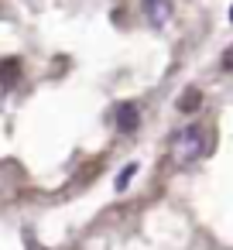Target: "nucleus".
<instances>
[{
  "label": "nucleus",
  "instance_id": "nucleus-1",
  "mask_svg": "<svg viewBox=\"0 0 233 250\" xmlns=\"http://www.w3.org/2000/svg\"><path fill=\"white\" fill-rule=\"evenodd\" d=\"M175 151H178L182 161H195V158H202V154H206V134H202L195 124H189V127L175 137Z\"/></svg>",
  "mask_w": 233,
  "mask_h": 250
},
{
  "label": "nucleus",
  "instance_id": "nucleus-2",
  "mask_svg": "<svg viewBox=\"0 0 233 250\" xmlns=\"http://www.w3.org/2000/svg\"><path fill=\"white\" fill-rule=\"evenodd\" d=\"M141 127V110H137V103H120L117 106V130L120 134H134Z\"/></svg>",
  "mask_w": 233,
  "mask_h": 250
},
{
  "label": "nucleus",
  "instance_id": "nucleus-3",
  "mask_svg": "<svg viewBox=\"0 0 233 250\" xmlns=\"http://www.w3.org/2000/svg\"><path fill=\"white\" fill-rule=\"evenodd\" d=\"M144 14L154 28H161L168 21V0H144Z\"/></svg>",
  "mask_w": 233,
  "mask_h": 250
},
{
  "label": "nucleus",
  "instance_id": "nucleus-4",
  "mask_svg": "<svg viewBox=\"0 0 233 250\" xmlns=\"http://www.w3.org/2000/svg\"><path fill=\"white\" fill-rule=\"evenodd\" d=\"M21 79V62L18 59H4L0 62V86H14Z\"/></svg>",
  "mask_w": 233,
  "mask_h": 250
},
{
  "label": "nucleus",
  "instance_id": "nucleus-5",
  "mask_svg": "<svg viewBox=\"0 0 233 250\" xmlns=\"http://www.w3.org/2000/svg\"><path fill=\"white\" fill-rule=\"evenodd\" d=\"M199 106H202V93H199V89H185V93L178 96V113L189 117V113H195Z\"/></svg>",
  "mask_w": 233,
  "mask_h": 250
},
{
  "label": "nucleus",
  "instance_id": "nucleus-6",
  "mask_svg": "<svg viewBox=\"0 0 233 250\" xmlns=\"http://www.w3.org/2000/svg\"><path fill=\"white\" fill-rule=\"evenodd\" d=\"M134 171H137V165H127V168L117 175V192H124V188H127V182L134 178Z\"/></svg>",
  "mask_w": 233,
  "mask_h": 250
},
{
  "label": "nucleus",
  "instance_id": "nucleus-7",
  "mask_svg": "<svg viewBox=\"0 0 233 250\" xmlns=\"http://www.w3.org/2000/svg\"><path fill=\"white\" fill-rule=\"evenodd\" d=\"M219 69H223V72H233V45L223 52V59H219Z\"/></svg>",
  "mask_w": 233,
  "mask_h": 250
}]
</instances>
